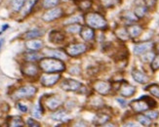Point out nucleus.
Returning <instances> with one entry per match:
<instances>
[{"instance_id":"obj_1","label":"nucleus","mask_w":159,"mask_h":127,"mask_svg":"<svg viewBox=\"0 0 159 127\" xmlns=\"http://www.w3.org/2000/svg\"><path fill=\"white\" fill-rule=\"evenodd\" d=\"M39 68L44 73H61L66 69V65L60 59L48 57L40 59Z\"/></svg>"},{"instance_id":"obj_2","label":"nucleus","mask_w":159,"mask_h":127,"mask_svg":"<svg viewBox=\"0 0 159 127\" xmlns=\"http://www.w3.org/2000/svg\"><path fill=\"white\" fill-rule=\"evenodd\" d=\"M84 21L88 26L96 30H106L107 23L106 19L99 13H87L84 16Z\"/></svg>"},{"instance_id":"obj_3","label":"nucleus","mask_w":159,"mask_h":127,"mask_svg":"<svg viewBox=\"0 0 159 127\" xmlns=\"http://www.w3.org/2000/svg\"><path fill=\"white\" fill-rule=\"evenodd\" d=\"M155 106H156V102H154L153 99H151L148 96H143L141 99L134 100L130 103V107L132 108L133 111L137 112L146 111L149 108H154Z\"/></svg>"},{"instance_id":"obj_4","label":"nucleus","mask_w":159,"mask_h":127,"mask_svg":"<svg viewBox=\"0 0 159 127\" xmlns=\"http://www.w3.org/2000/svg\"><path fill=\"white\" fill-rule=\"evenodd\" d=\"M37 91V88L33 85H25L19 89H17L15 92L13 93L12 98L15 100H20V99H29L35 95Z\"/></svg>"},{"instance_id":"obj_5","label":"nucleus","mask_w":159,"mask_h":127,"mask_svg":"<svg viewBox=\"0 0 159 127\" xmlns=\"http://www.w3.org/2000/svg\"><path fill=\"white\" fill-rule=\"evenodd\" d=\"M61 88L65 91H73V92H80L83 93L82 90H85V87L82 84L74 79H65L61 83Z\"/></svg>"},{"instance_id":"obj_6","label":"nucleus","mask_w":159,"mask_h":127,"mask_svg":"<svg viewBox=\"0 0 159 127\" xmlns=\"http://www.w3.org/2000/svg\"><path fill=\"white\" fill-rule=\"evenodd\" d=\"M87 46L82 43H73L66 47V53L70 57H78L81 54L85 53Z\"/></svg>"},{"instance_id":"obj_7","label":"nucleus","mask_w":159,"mask_h":127,"mask_svg":"<svg viewBox=\"0 0 159 127\" xmlns=\"http://www.w3.org/2000/svg\"><path fill=\"white\" fill-rule=\"evenodd\" d=\"M61 78V74L59 73H46L41 76V84L45 87H52L56 84Z\"/></svg>"},{"instance_id":"obj_8","label":"nucleus","mask_w":159,"mask_h":127,"mask_svg":"<svg viewBox=\"0 0 159 127\" xmlns=\"http://www.w3.org/2000/svg\"><path fill=\"white\" fill-rule=\"evenodd\" d=\"M44 105H45V107L47 109H49L50 111H56L61 105V101L58 95H55V94L47 95L44 97Z\"/></svg>"},{"instance_id":"obj_9","label":"nucleus","mask_w":159,"mask_h":127,"mask_svg":"<svg viewBox=\"0 0 159 127\" xmlns=\"http://www.w3.org/2000/svg\"><path fill=\"white\" fill-rule=\"evenodd\" d=\"M63 16V10L59 7H54V8L49 9L47 12H45L42 16V20L44 22H53V21L57 20Z\"/></svg>"},{"instance_id":"obj_10","label":"nucleus","mask_w":159,"mask_h":127,"mask_svg":"<svg viewBox=\"0 0 159 127\" xmlns=\"http://www.w3.org/2000/svg\"><path fill=\"white\" fill-rule=\"evenodd\" d=\"M93 89L101 95H107L111 90V85L107 81L97 80L93 83Z\"/></svg>"},{"instance_id":"obj_11","label":"nucleus","mask_w":159,"mask_h":127,"mask_svg":"<svg viewBox=\"0 0 159 127\" xmlns=\"http://www.w3.org/2000/svg\"><path fill=\"white\" fill-rule=\"evenodd\" d=\"M22 73L26 76H35L39 73V68L34 62H26L22 66Z\"/></svg>"},{"instance_id":"obj_12","label":"nucleus","mask_w":159,"mask_h":127,"mask_svg":"<svg viewBox=\"0 0 159 127\" xmlns=\"http://www.w3.org/2000/svg\"><path fill=\"white\" fill-rule=\"evenodd\" d=\"M153 47V42L151 41H147V42H143L135 46L134 48V53L136 55H143L146 52L149 51L151 48Z\"/></svg>"},{"instance_id":"obj_13","label":"nucleus","mask_w":159,"mask_h":127,"mask_svg":"<svg viewBox=\"0 0 159 127\" xmlns=\"http://www.w3.org/2000/svg\"><path fill=\"white\" fill-rule=\"evenodd\" d=\"M119 92L123 97H126V98L132 97L136 92V87L131 85V84H129L127 82H125V83H123L120 85Z\"/></svg>"},{"instance_id":"obj_14","label":"nucleus","mask_w":159,"mask_h":127,"mask_svg":"<svg viewBox=\"0 0 159 127\" xmlns=\"http://www.w3.org/2000/svg\"><path fill=\"white\" fill-rule=\"evenodd\" d=\"M51 118L54 119V120L57 121H61V122H66L70 120V115L68 112L65 110H59L56 112H54L51 115Z\"/></svg>"},{"instance_id":"obj_15","label":"nucleus","mask_w":159,"mask_h":127,"mask_svg":"<svg viewBox=\"0 0 159 127\" xmlns=\"http://www.w3.org/2000/svg\"><path fill=\"white\" fill-rule=\"evenodd\" d=\"M80 35L83 40L85 41H92L95 38V32L92 30V27L90 26H83L80 30Z\"/></svg>"},{"instance_id":"obj_16","label":"nucleus","mask_w":159,"mask_h":127,"mask_svg":"<svg viewBox=\"0 0 159 127\" xmlns=\"http://www.w3.org/2000/svg\"><path fill=\"white\" fill-rule=\"evenodd\" d=\"M65 34L60 31H52L49 34V40L55 44L61 43L65 40Z\"/></svg>"},{"instance_id":"obj_17","label":"nucleus","mask_w":159,"mask_h":127,"mask_svg":"<svg viewBox=\"0 0 159 127\" xmlns=\"http://www.w3.org/2000/svg\"><path fill=\"white\" fill-rule=\"evenodd\" d=\"M132 77L134 78L135 81H137L138 83H141V84H144L148 81V77L147 76V74H144L143 72L141 70L134 68L132 70Z\"/></svg>"},{"instance_id":"obj_18","label":"nucleus","mask_w":159,"mask_h":127,"mask_svg":"<svg viewBox=\"0 0 159 127\" xmlns=\"http://www.w3.org/2000/svg\"><path fill=\"white\" fill-rule=\"evenodd\" d=\"M25 47L29 49V50L37 51V50H40V49L43 47V42L41 40L36 39V38L35 39H30V40L25 42Z\"/></svg>"},{"instance_id":"obj_19","label":"nucleus","mask_w":159,"mask_h":127,"mask_svg":"<svg viewBox=\"0 0 159 127\" xmlns=\"http://www.w3.org/2000/svg\"><path fill=\"white\" fill-rule=\"evenodd\" d=\"M44 32L41 31L37 29H33V30H30V31H25L23 35H22V38L23 39H25V40H30V39H35L39 36H41Z\"/></svg>"},{"instance_id":"obj_20","label":"nucleus","mask_w":159,"mask_h":127,"mask_svg":"<svg viewBox=\"0 0 159 127\" xmlns=\"http://www.w3.org/2000/svg\"><path fill=\"white\" fill-rule=\"evenodd\" d=\"M45 54H48L50 57L57 58L60 60L66 59V53H64L61 50H59V49H47Z\"/></svg>"},{"instance_id":"obj_21","label":"nucleus","mask_w":159,"mask_h":127,"mask_svg":"<svg viewBox=\"0 0 159 127\" xmlns=\"http://www.w3.org/2000/svg\"><path fill=\"white\" fill-rule=\"evenodd\" d=\"M7 123H8V126H10V127H22L25 125L23 118L18 115L9 116L8 120H7Z\"/></svg>"},{"instance_id":"obj_22","label":"nucleus","mask_w":159,"mask_h":127,"mask_svg":"<svg viewBox=\"0 0 159 127\" xmlns=\"http://www.w3.org/2000/svg\"><path fill=\"white\" fill-rule=\"evenodd\" d=\"M109 120H110V115L107 114H98L95 116L93 123L95 125H105Z\"/></svg>"},{"instance_id":"obj_23","label":"nucleus","mask_w":159,"mask_h":127,"mask_svg":"<svg viewBox=\"0 0 159 127\" xmlns=\"http://www.w3.org/2000/svg\"><path fill=\"white\" fill-rule=\"evenodd\" d=\"M127 31H128V33L130 35V37L135 38V37L140 36L142 31H143V29L140 26H138V25H131V26H128Z\"/></svg>"},{"instance_id":"obj_24","label":"nucleus","mask_w":159,"mask_h":127,"mask_svg":"<svg viewBox=\"0 0 159 127\" xmlns=\"http://www.w3.org/2000/svg\"><path fill=\"white\" fill-rule=\"evenodd\" d=\"M73 1L82 11H88L92 7L91 0H73Z\"/></svg>"},{"instance_id":"obj_25","label":"nucleus","mask_w":159,"mask_h":127,"mask_svg":"<svg viewBox=\"0 0 159 127\" xmlns=\"http://www.w3.org/2000/svg\"><path fill=\"white\" fill-rule=\"evenodd\" d=\"M115 34L116 36L118 37L119 39L123 40V41H126L129 39L130 35L128 33V31L126 29H123V27H118V29L115 30Z\"/></svg>"},{"instance_id":"obj_26","label":"nucleus","mask_w":159,"mask_h":127,"mask_svg":"<svg viewBox=\"0 0 159 127\" xmlns=\"http://www.w3.org/2000/svg\"><path fill=\"white\" fill-rule=\"evenodd\" d=\"M35 2H36V0H26L24 7H23V15L25 16L27 15V14H30L33 8V6L35 5Z\"/></svg>"},{"instance_id":"obj_27","label":"nucleus","mask_w":159,"mask_h":127,"mask_svg":"<svg viewBox=\"0 0 159 127\" xmlns=\"http://www.w3.org/2000/svg\"><path fill=\"white\" fill-rule=\"evenodd\" d=\"M26 0H12L11 2V6H12V9L15 11V12H19L23 9V7L25 5Z\"/></svg>"},{"instance_id":"obj_28","label":"nucleus","mask_w":159,"mask_h":127,"mask_svg":"<svg viewBox=\"0 0 159 127\" xmlns=\"http://www.w3.org/2000/svg\"><path fill=\"white\" fill-rule=\"evenodd\" d=\"M99 2L106 8H112L120 3V0H99Z\"/></svg>"},{"instance_id":"obj_29","label":"nucleus","mask_w":159,"mask_h":127,"mask_svg":"<svg viewBox=\"0 0 159 127\" xmlns=\"http://www.w3.org/2000/svg\"><path fill=\"white\" fill-rule=\"evenodd\" d=\"M146 90L148 91L151 95H153L154 97L159 99V85L158 84H156V83L150 84V85L146 87Z\"/></svg>"},{"instance_id":"obj_30","label":"nucleus","mask_w":159,"mask_h":127,"mask_svg":"<svg viewBox=\"0 0 159 127\" xmlns=\"http://www.w3.org/2000/svg\"><path fill=\"white\" fill-rule=\"evenodd\" d=\"M25 61L26 62H35V61H38L40 60L41 56L36 53V52H30V53H26L25 55Z\"/></svg>"},{"instance_id":"obj_31","label":"nucleus","mask_w":159,"mask_h":127,"mask_svg":"<svg viewBox=\"0 0 159 127\" xmlns=\"http://www.w3.org/2000/svg\"><path fill=\"white\" fill-rule=\"evenodd\" d=\"M137 120L138 122H140L142 125L143 126H149L150 125V118L148 117L146 115H137Z\"/></svg>"},{"instance_id":"obj_32","label":"nucleus","mask_w":159,"mask_h":127,"mask_svg":"<svg viewBox=\"0 0 159 127\" xmlns=\"http://www.w3.org/2000/svg\"><path fill=\"white\" fill-rule=\"evenodd\" d=\"M147 10H148V8H147V7H144V6H138V7H136V9H135V15H136V17L137 18H143L147 14Z\"/></svg>"},{"instance_id":"obj_33","label":"nucleus","mask_w":159,"mask_h":127,"mask_svg":"<svg viewBox=\"0 0 159 127\" xmlns=\"http://www.w3.org/2000/svg\"><path fill=\"white\" fill-rule=\"evenodd\" d=\"M60 3V0H43V7L46 9H51Z\"/></svg>"},{"instance_id":"obj_34","label":"nucleus","mask_w":159,"mask_h":127,"mask_svg":"<svg viewBox=\"0 0 159 127\" xmlns=\"http://www.w3.org/2000/svg\"><path fill=\"white\" fill-rule=\"evenodd\" d=\"M81 30V26L77 24H70L66 26V31L67 32H70V33H77L80 32Z\"/></svg>"},{"instance_id":"obj_35","label":"nucleus","mask_w":159,"mask_h":127,"mask_svg":"<svg viewBox=\"0 0 159 127\" xmlns=\"http://www.w3.org/2000/svg\"><path fill=\"white\" fill-rule=\"evenodd\" d=\"M42 114H43V109H41L38 106H35L32 110V115L36 118H41L42 117Z\"/></svg>"},{"instance_id":"obj_36","label":"nucleus","mask_w":159,"mask_h":127,"mask_svg":"<svg viewBox=\"0 0 159 127\" xmlns=\"http://www.w3.org/2000/svg\"><path fill=\"white\" fill-rule=\"evenodd\" d=\"M83 20H84V18H83L82 16H73V17L70 18L68 20H66V24H68V25H70V24H77V23L82 22Z\"/></svg>"},{"instance_id":"obj_37","label":"nucleus","mask_w":159,"mask_h":127,"mask_svg":"<svg viewBox=\"0 0 159 127\" xmlns=\"http://www.w3.org/2000/svg\"><path fill=\"white\" fill-rule=\"evenodd\" d=\"M151 68H152V70L159 69V54L155 55L152 61H151Z\"/></svg>"},{"instance_id":"obj_38","label":"nucleus","mask_w":159,"mask_h":127,"mask_svg":"<svg viewBox=\"0 0 159 127\" xmlns=\"http://www.w3.org/2000/svg\"><path fill=\"white\" fill-rule=\"evenodd\" d=\"M146 115L150 119H157L159 116V112L156 111H146Z\"/></svg>"},{"instance_id":"obj_39","label":"nucleus","mask_w":159,"mask_h":127,"mask_svg":"<svg viewBox=\"0 0 159 127\" xmlns=\"http://www.w3.org/2000/svg\"><path fill=\"white\" fill-rule=\"evenodd\" d=\"M143 1L146 3V7L148 9H153L157 3V0H143Z\"/></svg>"},{"instance_id":"obj_40","label":"nucleus","mask_w":159,"mask_h":127,"mask_svg":"<svg viewBox=\"0 0 159 127\" xmlns=\"http://www.w3.org/2000/svg\"><path fill=\"white\" fill-rule=\"evenodd\" d=\"M27 125L29 126H31V127H39L40 126V124L36 121V120H34V119H32V118H29L27 119Z\"/></svg>"},{"instance_id":"obj_41","label":"nucleus","mask_w":159,"mask_h":127,"mask_svg":"<svg viewBox=\"0 0 159 127\" xmlns=\"http://www.w3.org/2000/svg\"><path fill=\"white\" fill-rule=\"evenodd\" d=\"M17 107H18V109L20 111H23V112H26L27 111V107L26 106H25V105H23V104H20V103H18L17 104Z\"/></svg>"},{"instance_id":"obj_42","label":"nucleus","mask_w":159,"mask_h":127,"mask_svg":"<svg viewBox=\"0 0 159 127\" xmlns=\"http://www.w3.org/2000/svg\"><path fill=\"white\" fill-rule=\"evenodd\" d=\"M116 100H117V102H118L121 106H123V107H125V106H126V101L125 100H122V99H116Z\"/></svg>"},{"instance_id":"obj_43","label":"nucleus","mask_w":159,"mask_h":127,"mask_svg":"<svg viewBox=\"0 0 159 127\" xmlns=\"http://www.w3.org/2000/svg\"><path fill=\"white\" fill-rule=\"evenodd\" d=\"M8 27H9V26H8V25H4V26H2V30H1V31H0V33L3 32V31H6V29H8Z\"/></svg>"},{"instance_id":"obj_44","label":"nucleus","mask_w":159,"mask_h":127,"mask_svg":"<svg viewBox=\"0 0 159 127\" xmlns=\"http://www.w3.org/2000/svg\"><path fill=\"white\" fill-rule=\"evenodd\" d=\"M4 42H5L4 38H1V39H0V50H1V48H2V46H3V44H4Z\"/></svg>"},{"instance_id":"obj_45","label":"nucleus","mask_w":159,"mask_h":127,"mask_svg":"<svg viewBox=\"0 0 159 127\" xmlns=\"http://www.w3.org/2000/svg\"><path fill=\"white\" fill-rule=\"evenodd\" d=\"M158 26H159V21H158Z\"/></svg>"}]
</instances>
